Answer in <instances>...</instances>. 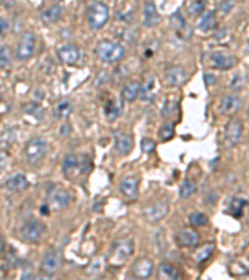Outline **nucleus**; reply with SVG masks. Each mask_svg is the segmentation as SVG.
I'll list each match as a JSON object with an SVG mask.
<instances>
[{
	"label": "nucleus",
	"mask_w": 249,
	"mask_h": 280,
	"mask_svg": "<svg viewBox=\"0 0 249 280\" xmlns=\"http://www.w3.org/2000/svg\"><path fill=\"white\" fill-rule=\"evenodd\" d=\"M95 54L101 60L102 62L106 64H115L122 60L125 56L126 50L119 42L110 41V40H102L95 47Z\"/></svg>",
	"instance_id": "obj_1"
},
{
	"label": "nucleus",
	"mask_w": 249,
	"mask_h": 280,
	"mask_svg": "<svg viewBox=\"0 0 249 280\" xmlns=\"http://www.w3.org/2000/svg\"><path fill=\"white\" fill-rule=\"evenodd\" d=\"M110 19L109 6L105 2L95 1L87 9V22L92 30H99L107 24Z\"/></svg>",
	"instance_id": "obj_2"
},
{
	"label": "nucleus",
	"mask_w": 249,
	"mask_h": 280,
	"mask_svg": "<svg viewBox=\"0 0 249 280\" xmlns=\"http://www.w3.org/2000/svg\"><path fill=\"white\" fill-rule=\"evenodd\" d=\"M133 252V242L131 239H120L115 243L111 253L109 256V262L112 267H121L127 262Z\"/></svg>",
	"instance_id": "obj_3"
},
{
	"label": "nucleus",
	"mask_w": 249,
	"mask_h": 280,
	"mask_svg": "<svg viewBox=\"0 0 249 280\" xmlns=\"http://www.w3.org/2000/svg\"><path fill=\"white\" fill-rule=\"evenodd\" d=\"M46 148L47 143L44 138L34 137L29 140V142L26 143L24 148V153L27 162H30L31 165L40 162L44 158V156L46 155Z\"/></svg>",
	"instance_id": "obj_4"
},
{
	"label": "nucleus",
	"mask_w": 249,
	"mask_h": 280,
	"mask_svg": "<svg viewBox=\"0 0 249 280\" xmlns=\"http://www.w3.org/2000/svg\"><path fill=\"white\" fill-rule=\"evenodd\" d=\"M35 47H36V36L32 32L25 31L20 36L15 55L21 61H26L34 55Z\"/></svg>",
	"instance_id": "obj_5"
},
{
	"label": "nucleus",
	"mask_w": 249,
	"mask_h": 280,
	"mask_svg": "<svg viewBox=\"0 0 249 280\" xmlns=\"http://www.w3.org/2000/svg\"><path fill=\"white\" fill-rule=\"evenodd\" d=\"M85 170H89V158L86 156H79L74 155V153H69L65 156L64 158V173L67 177L71 178L72 173L76 171L77 173H85Z\"/></svg>",
	"instance_id": "obj_6"
},
{
	"label": "nucleus",
	"mask_w": 249,
	"mask_h": 280,
	"mask_svg": "<svg viewBox=\"0 0 249 280\" xmlns=\"http://www.w3.org/2000/svg\"><path fill=\"white\" fill-rule=\"evenodd\" d=\"M61 267V253L59 249L51 248L45 253L44 258L41 261V269L45 276H54Z\"/></svg>",
	"instance_id": "obj_7"
},
{
	"label": "nucleus",
	"mask_w": 249,
	"mask_h": 280,
	"mask_svg": "<svg viewBox=\"0 0 249 280\" xmlns=\"http://www.w3.org/2000/svg\"><path fill=\"white\" fill-rule=\"evenodd\" d=\"M46 229V226L36 218H31L22 226L21 237L27 242H36Z\"/></svg>",
	"instance_id": "obj_8"
},
{
	"label": "nucleus",
	"mask_w": 249,
	"mask_h": 280,
	"mask_svg": "<svg viewBox=\"0 0 249 280\" xmlns=\"http://www.w3.org/2000/svg\"><path fill=\"white\" fill-rule=\"evenodd\" d=\"M243 133V125L238 118H232L228 121L225 128V140L230 147L237 145L240 142Z\"/></svg>",
	"instance_id": "obj_9"
},
{
	"label": "nucleus",
	"mask_w": 249,
	"mask_h": 280,
	"mask_svg": "<svg viewBox=\"0 0 249 280\" xmlns=\"http://www.w3.org/2000/svg\"><path fill=\"white\" fill-rule=\"evenodd\" d=\"M188 79V74L186 69L181 66H172L168 67L165 72V81L168 86L177 87L185 84L186 80Z\"/></svg>",
	"instance_id": "obj_10"
},
{
	"label": "nucleus",
	"mask_w": 249,
	"mask_h": 280,
	"mask_svg": "<svg viewBox=\"0 0 249 280\" xmlns=\"http://www.w3.org/2000/svg\"><path fill=\"white\" fill-rule=\"evenodd\" d=\"M168 212V202L167 201H158L155 204L146 208L145 217L150 222H157L162 219Z\"/></svg>",
	"instance_id": "obj_11"
},
{
	"label": "nucleus",
	"mask_w": 249,
	"mask_h": 280,
	"mask_svg": "<svg viewBox=\"0 0 249 280\" xmlns=\"http://www.w3.org/2000/svg\"><path fill=\"white\" fill-rule=\"evenodd\" d=\"M153 263L148 258H140L133 263L132 276L138 279H146L152 274Z\"/></svg>",
	"instance_id": "obj_12"
},
{
	"label": "nucleus",
	"mask_w": 249,
	"mask_h": 280,
	"mask_svg": "<svg viewBox=\"0 0 249 280\" xmlns=\"http://www.w3.org/2000/svg\"><path fill=\"white\" fill-rule=\"evenodd\" d=\"M69 202H70V194L66 189L55 188L54 191L50 193L49 203L54 209H57V211L64 209L65 207H67Z\"/></svg>",
	"instance_id": "obj_13"
},
{
	"label": "nucleus",
	"mask_w": 249,
	"mask_h": 280,
	"mask_svg": "<svg viewBox=\"0 0 249 280\" xmlns=\"http://www.w3.org/2000/svg\"><path fill=\"white\" fill-rule=\"evenodd\" d=\"M143 14V25L147 27H153L160 22L161 17L158 15L157 9H156V5L152 1H147L143 5L142 9Z\"/></svg>",
	"instance_id": "obj_14"
},
{
	"label": "nucleus",
	"mask_w": 249,
	"mask_h": 280,
	"mask_svg": "<svg viewBox=\"0 0 249 280\" xmlns=\"http://www.w3.org/2000/svg\"><path fill=\"white\" fill-rule=\"evenodd\" d=\"M132 136L127 135V133L116 132V135H115V148H116V151L120 155H128L132 151Z\"/></svg>",
	"instance_id": "obj_15"
},
{
	"label": "nucleus",
	"mask_w": 249,
	"mask_h": 280,
	"mask_svg": "<svg viewBox=\"0 0 249 280\" xmlns=\"http://www.w3.org/2000/svg\"><path fill=\"white\" fill-rule=\"evenodd\" d=\"M241 107V98L236 95H226L221 98L220 110L226 115H233Z\"/></svg>",
	"instance_id": "obj_16"
},
{
	"label": "nucleus",
	"mask_w": 249,
	"mask_h": 280,
	"mask_svg": "<svg viewBox=\"0 0 249 280\" xmlns=\"http://www.w3.org/2000/svg\"><path fill=\"white\" fill-rule=\"evenodd\" d=\"M121 193L128 199H135L138 193V180L135 176H126L120 185Z\"/></svg>",
	"instance_id": "obj_17"
},
{
	"label": "nucleus",
	"mask_w": 249,
	"mask_h": 280,
	"mask_svg": "<svg viewBox=\"0 0 249 280\" xmlns=\"http://www.w3.org/2000/svg\"><path fill=\"white\" fill-rule=\"evenodd\" d=\"M57 55H59V59L61 60V62L66 65H74L79 60L80 51L74 45H66L57 51Z\"/></svg>",
	"instance_id": "obj_18"
},
{
	"label": "nucleus",
	"mask_w": 249,
	"mask_h": 280,
	"mask_svg": "<svg viewBox=\"0 0 249 280\" xmlns=\"http://www.w3.org/2000/svg\"><path fill=\"white\" fill-rule=\"evenodd\" d=\"M140 97L146 102H152L156 97V77L147 76L140 89Z\"/></svg>",
	"instance_id": "obj_19"
},
{
	"label": "nucleus",
	"mask_w": 249,
	"mask_h": 280,
	"mask_svg": "<svg viewBox=\"0 0 249 280\" xmlns=\"http://www.w3.org/2000/svg\"><path fill=\"white\" fill-rule=\"evenodd\" d=\"M200 241V234L196 229L192 228H185L178 233L177 242L180 246L182 247H191L195 246Z\"/></svg>",
	"instance_id": "obj_20"
},
{
	"label": "nucleus",
	"mask_w": 249,
	"mask_h": 280,
	"mask_svg": "<svg viewBox=\"0 0 249 280\" xmlns=\"http://www.w3.org/2000/svg\"><path fill=\"white\" fill-rule=\"evenodd\" d=\"M5 186L11 192H21L29 187V181H27L25 175H22V173H16V175L7 178L6 182H5Z\"/></svg>",
	"instance_id": "obj_21"
},
{
	"label": "nucleus",
	"mask_w": 249,
	"mask_h": 280,
	"mask_svg": "<svg viewBox=\"0 0 249 280\" xmlns=\"http://www.w3.org/2000/svg\"><path fill=\"white\" fill-rule=\"evenodd\" d=\"M140 89H141V85L138 84L137 81H135V80L127 81L125 84L124 89H122V92H121L122 100L128 103L133 102V101L140 96Z\"/></svg>",
	"instance_id": "obj_22"
},
{
	"label": "nucleus",
	"mask_w": 249,
	"mask_h": 280,
	"mask_svg": "<svg viewBox=\"0 0 249 280\" xmlns=\"http://www.w3.org/2000/svg\"><path fill=\"white\" fill-rule=\"evenodd\" d=\"M121 111H122L121 102L115 97L109 98L104 106V113L105 116H106L107 120L110 121H114L115 118L119 117V116L121 115Z\"/></svg>",
	"instance_id": "obj_23"
},
{
	"label": "nucleus",
	"mask_w": 249,
	"mask_h": 280,
	"mask_svg": "<svg viewBox=\"0 0 249 280\" xmlns=\"http://www.w3.org/2000/svg\"><path fill=\"white\" fill-rule=\"evenodd\" d=\"M211 60H212L213 66L218 70H228L235 65V59L222 52H213L211 55Z\"/></svg>",
	"instance_id": "obj_24"
},
{
	"label": "nucleus",
	"mask_w": 249,
	"mask_h": 280,
	"mask_svg": "<svg viewBox=\"0 0 249 280\" xmlns=\"http://www.w3.org/2000/svg\"><path fill=\"white\" fill-rule=\"evenodd\" d=\"M62 14V7L59 4H55L52 6L47 7L46 10L41 12V21L44 24H54L60 19Z\"/></svg>",
	"instance_id": "obj_25"
},
{
	"label": "nucleus",
	"mask_w": 249,
	"mask_h": 280,
	"mask_svg": "<svg viewBox=\"0 0 249 280\" xmlns=\"http://www.w3.org/2000/svg\"><path fill=\"white\" fill-rule=\"evenodd\" d=\"M72 112V105L70 103V101L62 100L60 102L56 103L54 108V115L55 117L59 120H66Z\"/></svg>",
	"instance_id": "obj_26"
},
{
	"label": "nucleus",
	"mask_w": 249,
	"mask_h": 280,
	"mask_svg": "<svg viewBox=\"0 0 249 280\" xmlns=\"http://www.w3.org/2000/svg\"><path fill=\"white\" fill-rule=\"evenodd\" d=\"M198 27H200L202 31H211L216 27V14L215 11H208L203 12L202 17H201L200 22H198Z\"/></svg>",
	"instance_id": "obj_27"
},
{
	"label": "nucleus",
	"mask_w": 249,
	"mask_h": 280,
	"mask_svg": "<svg viewBox=\"0 0 249 280\" xmlns=\"http://www.w3.org/2000/svg\"><path fill=\"white\" fill-rule=\"evenodd\" d=\"M158 278L160 279H178L180 273L170 263H162L158 267Z\"/></svg>",
	"instance_id": "obj_28"
},
{
	"label": "nucleus",
	"mask_w": 249,
	"mask_h": 280,
	"mask_svg": "<svg viewBox=\"0 0 249 280\" xmlns=\"http://www.w3.org/2000/svg\"><path fill=\"white\" fill-rule=\"evenodd\" d=\"M213 249H215V244L212 243L205 244V246L201 247L200 249H197V251L195 252V254H193V259H195L197 263H202V262H205L206 259L210 258Z\"/></svg>",
	"instance_id": "obj_29"
},
{
	"label": "nucleus",
	"mask_w": 249,
	"mask_h": 280,
	"mask_svg": "<svg viewBox=\"0 0 249 280\" xmlns=\"http://www.w3.org/2000/svg\"><path fill=\"white\" fill-rule=\"evenodd\" d=\"M206 7H207V0H193L191 2L188 12L192 16H200V15H202L205 12Z\"/></svg>",
	"instance_id": "obj_30"
},
{
	"label": "nucleus",
	"mask_w": 249,
	"mask_h": 280,
	"mask_svg": "<svg viewBox=\"0 0 249 280\" xmlns=\"http://www.w3.org/2000/svg\"><path fill=\"white\" fill-rule=\"evenodd\" d=\"M247 204V201L243 198H232L230 203V212L233 217H241L243 213V207Z\"/></svg>",
	"instance_id": "obj_31"
},
{
	"label": "nucleus",
	"mask_w": 249,
	"mask_h": 280,
	"mask_svg": "<svg viewBox=\"0 0 249 280\" xmlns=\"http://www.w3.org/2000/svg\"><path fill=\"white\" fill-rule=\"evenodd\" d=\"M195 191H196L195 182H192L191 180H186L180 187V196L182 197V198H187V197H190L191 194L195 193Z\"/></svg>",
	"instance_id": "obj_32"
},
{
	"label": "nucleus",
	"mask_w": 249,
	"mask_h": 280,
	"mask_svg": "<svg viewBox=\"0 0 249 280\" xmlns=\"http://www.w3.org/2000/svg\"><path fill=\"white\" fill-rule=\"evenodd\" d=\"M175 135V126L171 122H166L165 125H162V127L160 128V137L163 141H168L173 137Z\"/></svg>",
	"instance_id": "obj_33"
},
{
	"label": "nucleus",
	"mask_w": 249,
	"mask_h": 280,
	"mask_svg": "<svg viewBox=\"0 0 249 280\" xmlns=\"http://www.w3.org/2000/svg\"><path fill=\"white\" fill-rule=\"evenodd\" d=\"M188 219H190V223L195 227L203 226V224H206L208 222L207 216L203 213H201V212H193V213L190 214Z\"/></svg>",
	"instance_id": "obj_34"
},
{
	"label": "nucleus",
	"mask_w": 249,
	"mask_h": 280,
	"mask_svg": "<svg viewBox=\"0 0 249 280\" xmlns=\"http://www.w3.org/2000/svg\"><path fill=\"white\" fill-rule=\"evenodd\" d=\"M245 86H246V77L243 76V75L237 74L232 77V80H231V89H232L233 91H237V92L242 91Z\"/></svg>",
	"instance_id": "obj_35"
},
{
	"label": "nucleus",
	"mask_w": 249,
	"mask_h": 280,
	"mask_svg": "<svg viewBox=\"0 0 249 280\" xmlns=\"http://www.w3.org/2000/svg\"><path fill=\"white\" fill-rule=\"evenodd\" d=\"M171 26L175 30H177V31H181V30H183L186 27V21L181 16L180 12H176V14H173L171 16Z\"/></svg>",
	"instance_id": "obj_36"
},
{
	"label": "nucleus",
	"mask_w": 249,
	"mask_h": 280,
	"mask_svg": "<svg viewBox=\"0 0 249 280\" xmlns=\"http://www.w3.org/2000/svg\"><path fill=\"white\" fill-rule=\"evenodd\" d=\"M11 62V51L7 46L0 50V66H6Z\"/></svg>",
	"instance_id": "obj_37"
},
{
	"label": "nucleus",
	"mask_w": 249,
	"mask_h": 280,
	"mask_svg": "<svg viewBox=\"0 0 249 280\" xmlns=\"http://www.w3.org/2000/svg\"><path fill=\"white\" fill-rule=\"evenodd\" d=\"M175 107L176 103L173 102L172 100H167L165 103H163V110H162V115L165 117H170L175 113Z\"/></svg>",
	"instance_id": "obj_38"
},
{
	"label": "nucleus",
	"mask_w": 249,
	"mask_h": 280,
	"mask_svg": "<svg viewBox=\"0 0 249 280\" xmlns=\"http://www.w3.org/2000/svg\"><path fill=\"white\" fill-rule=\"evenodd\" d=\"M141 147H142V151L145 153H151L155 151L156 143L151 138H143L142 142H141Z\"/></svg>",
	"instance_id": "obj_39"
},
{
	"label": "nucleus",
	"mask_w": 249,
	"mask_h": 280,
	"mask_svg": "<svg viewBox=\"0 0 249 280\" xmlns=\"http://www.w3.org/2000/svg\"><path fill=\"white\" fill-rule=\"evenodd\" d=\"M233 6H235L233 0H222V1L220 2V5H218V10H220L222 14H228V12H231V10L233 9Z\"/></svg>",
	"instance_id": "obj_40"
},
{
	"label": "nucleus",
	"mask_w": 249,
	"mask_h": 280,
	"mask_svg": "<svg viewBox=\"0 0 249 280\" xmlns=\"http://www.w3.org/2000/svg\"><path fill=\"white\" fill-rule=\"evenodd\" d=\"M6 162H7V155L5 152H1V151H0V167L6 165Z\"/></svg>",
	"instance_id": "obj_41"
},
{
	"label": "nucleus",
	"mask_w": 249,
	"mask_h": 280,
	"mask_svg": "<svg viewBox=\"0 0 249 280\" xmlns=\"http://www.w3.org/2000/svg\"><path fill=\"white\" fill-rule=\"evenodd\" d=\"M7 27V22H6V20L5 19H2L1 16H0V34H1L2 31H4L5 29Z\"/></svg>",
	"instance_id": "obj_42"
},
{
	"label": "nucleus",
	"mask_w": 249,
	"mask_h": 280,
	"mask_svg": "<svg viewBox=\"0 0 249 280\" xmlns=\"http://www.w3.org/2000/svg\"><path fill=\"white\" fill-rule=\"evenodd\" d=\"M206 77H207V79H210V80H207V84L212 85L216 82V77L212 76V75H206Z\"/></svg>",
	"instance_id": "obj_43"
},
{
	"label": "nucleus",
	"mask_w": 249,
	"mask_h": 280,
	"mask_svg": "<svg viewBox=\"0 0 249 280\" xmlns=\"http://www.w3.org/2000/svg\"><path fill=\"white\" fill-rule=\"evenodd\" d=\"M4 248H5V243H4V239H2V237L0 236V256L2 254V252H4Z\"/></svg>",
	"instance_id": "obj_44"
},
{
	"label": "nucleus",
	"mask_w": 249,
	"mask_h": 280,
	"mask_svg": "<svg viewBox=\"0 0 249 280\" xmlns=\"http://www.w3.org/2000/svg\"><path fill=\"white\" fill-rule=\"evenodd\" d=\"M247 117H248V120H249V106L247 107Z\"/></svg>",
	"instance_id": "obj_45"
},
{
	"label": "nucleus",
	"mask_w": 249,
	"mask_h": 280,
	"mask_svg": "<svg viewBox=\"0 0 249 280\" xmlns=\"http://www.w3.org/2000/svg\"><path fill=\"white\" fill-rule=\"evenodd\" d=\"M0 1H4V0H0Z\"/></svg>",
	"instance_id": "obj_46"
}]
</instances>
